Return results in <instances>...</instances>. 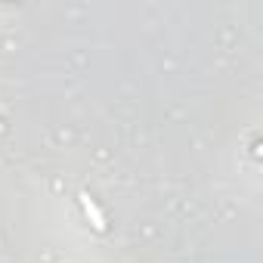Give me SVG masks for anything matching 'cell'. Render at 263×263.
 I'll list each match as a JSON object with an SVG mask.
<instances>
[{
  "instance_id": "obj_1",
  "label": "cell",
  "mask_w": 263,
  "mask_h": 263,
  "mask_svg": "<svg viewBox=\"0 0 263 263\" xmlns=\"http://www.w3.org/2000/svg\"><path fill=\"white\" fill-rule=\"evenodd\" d=\"M81 208H84L87 220L93 223V229H96V232H105V217H102L99 204H96V201L90 198V192H81Z\"/></svg>"
},
{
  "instance_id": "obj_2",
  "label": "cell",
  "mask_w": 263,
  "mask_h": 263,
  "mask_svg": "<svg viewBox=\"0 0 263 263\" xmlns=\"http://www.w3.org/2000/svg\"><path fill=\"white\" fill-rule=\"evenodd\" d=\"M0 130H4V127H0Z\"/></svg>"
}]
</instances>
